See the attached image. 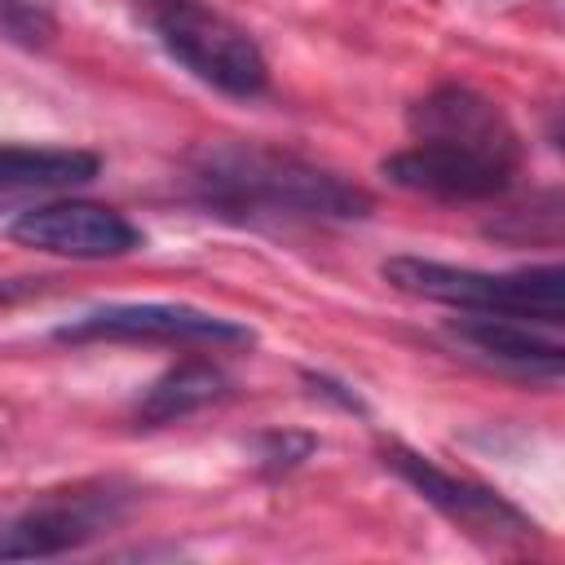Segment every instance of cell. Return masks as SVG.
Returning <instances> with one entry per match:
<instances>
[{"label": "cell", "instance_id": "5bb4252c", "mask_svg": "<svg viewBox=\"0 0 565 565\" xmlns=\"http://www.w3.org/2000/svg\"><path fill=\"white\" fill-rule=\"evenodd\" d=\"M252 446H256V463H260L269 477H278V472L300 468V463L318 450V437L291 433V428H274V433H260Z\"/></svg>", "mask_w": 565, "mask_h": 565}, {"label": "cell", "instance_id": "277c9868", "mask_svg": "<svg viewBox=\"0 0 565 565\" xmlns=\"http://www.w3.org/2000/svg\"><path fill=\"white\" fill-rule=\"evenodd\" d=\"M62 344L88 340H159V344H252V327L190 305H102L53 331Z\"/></svg>", "mask_w": 565, "mask_h": 565}, {"label": "cell", "instance_id": "30bf717a", "mask_svg": "<svg viewBox=\"0 0 565 565\" xmlns=\"http://www.w3.org/2000/svg\"><path fill=\"white\" fill-rule=\"evenodd\" d=\"M472 353L508 366V371H521V375H543V380H556L565 371V344L534 331L525 318H503V313H472V318H459L450 327Z\"/></svg>", "mask_w": 565, "mask_h": 565}, {"label": "cell", "instance_id": "5b68a950", "mask_svg": "<svg viewBox=\"0 0 565 565\" xmlns=\"http://www.w3.org/2000/svg\"><path fill=\"white\" fill-rule=\"evenodd\" d=\"M384 463H388L406 486H415L419 499H428L441 516H450L455 525H463L468 534H477V539H486V543H525V539H534V530H539V525H534L521 508H512L503 494H494V490H486V486H477V481H459V477L441 472L433 459H424V455H415V450H406V446H384Z\"/></svg>", "mask_w": 565, "mask_h": 565}, {"label": "cell", "instance_id": "4fadbf2b", "mask_svg": "<svg viewBox=\"0 0 565 565\" xmlns=\"http://www.w3.org/2000/svg\"><path fill=\"white\" fill-rule=\"evenodd\" d=\"M0 31L26 49H44L57 35V18L44 0H0Z\"/></svg>", "mask_w": 565, "mask_h": 565}, {"label": "cell", "instance_id": "9c48e42d", "mask_svg": "<svg viewBox=\"0 0 565 565\" xmlns=\"http://www.w3.org/2000/svg\"><path fill=\"white\" fill-rule=\"evenodd\" d=\"M380 172L415 194H433V199H490L503 194L512 185L508 163L481 159L472 150H455V146H437V141H415L397 154H388L380 163Z\"/></svg>", "mask_w": 565, "mask_h": 565}, {"label": "cell", "instance_id": "9a60e30c", "mask_svg": "<svg viewBox=\"0 0 565 565\" xmlns=\"http://www.w3.org/2000/svg\"><path fill=\"white\" fill-rule=\"evenodd\" d=\"M305 384L313 388V393H322V397H331V402H340L344 411H353V415H362L366 406H362V397L353 393V388H344L340 380H331V375H313V371H305Z\"/></svg>", "mask_w": 565, "mask_h": 565}, {"label": "cell", "instance_id": "7c38bea8", "mask_svg": "<svg viewBox=\"0 0 565 565\" xmlns=\"http://www.w3.org/2000/svg\"><path fill=\"white\" fill-rule=\"evenodd\" d=\"M97 154L88 150H35V146H0V194L26 190H71L97 177Z\"/></svg>", "mask_w": 565, "mask_h": 565}, {"label": "cell", "instance_id": "8992f818", "mask_svg": "<svg viewBox=\"0 0 565 565\" xmlns=\"http://www.w3.org/2000/svg\"><path fill=\"white\" fill-rule=\"evenodd\" d=\"M128 494L115 486L75 490L66 499H44L40 508H26L9 521H0V561H44L84 547L97 530L119 521Z\"/></svg>", "mask_w": 565, "mask_h": 565}, {"label": "cell", "instance_id": "ba28073f", "mask_svg": "<svg viewBox=\"0 0 565 565\" xmlns=\"http://www.w3.org/2000/svg\"><path fill=\"white\" fill-rule=\"evenodd\" d=\"M406 124H411V137L415 141H437V146L472 150V154L494 159V163H508V168L521 163L516 128L508 124V115L490 97H481L468 84H441V88L424 93L411 106Z\"/></svg>", "mask_w": 565, "mask_h": 565}, {"label": "cell", "instance_id": "52a82bcc", "mask_svg": "<svg viewBox=\"0 0 565 565\" xmlns=\"http://www.w3.org/2000/svg\"><path fill=\"white\" fill-rule=\"evenodd\" d=\"M9 234L35 252H53V256H71V260H115L141 247V230L106 207V203H84V199H57V203H40L26 207Z\"/></svg>", "mask_w": 565, "mask_h": 565}, {"label": "cell", "instance_id": "3957f363", "mask_svg": "<svg viewBox=\"0 0 565 565\" xmlns=\"http://www.w3.org/2000/svg\"><path fill=\"white\" fill-rule=\"evenodd\" d=\"M132 9L154 31L163 53L172 62H181L199 84H207L225 97L265 93V84H269L265 53L225 13L207 9L203 0H132Z\"/></svg>", "mask_w": 565, "mask_h": 565}, {"label": "cell", "instance_id": "7a4b0ae2", "mask_svg": "<svg viewBox=\"0 0 565 565\" xmlns=\"http://www.w3.org/2000/svg\"><path fill=\"white\" fill-rule=\"evenodd\" d=\"M380 274L397 291L437 300L450 309L503 313V318H525L543 327L565 322V269L561 265L490 274V269H468V265H446V260H424V256H388Z\"/></svg>", "mask_w": 565, "mask_h": 565}, {"label": "cell", "instance_id": "8fae6325", "mask_svg": "<svg viewBox=\"0 0 565 565\" xmlns=\"http://www.w3.org/2000/svg\"><path fill=\"white\" fill-rule=\"evenodd\" d=\"M225 393H230V380H225L221 366L199 362V358L177 362L172 371H163V375L141 393V402H137V424H146V428L177 424V419H185V415H194V411L221 402Z\"/></svg>", "mask_w": 565, "mask_h": 565}, {"label": "cell", "instance_id": "6da1fadb", "mask_svg": "<svg viewBox=\"0 0 565 565\" xmlns=\"http://www.w3.org/2000/svg\"><path fill=\"white\" fill-rule=\"evenodd\" d=\"M190 185L199 203L243 221H353L371 212V194L344 177L252 141L190 150Z\"/></svg>", "mask_w": 565, "mask_h": 565}]
</instances>
